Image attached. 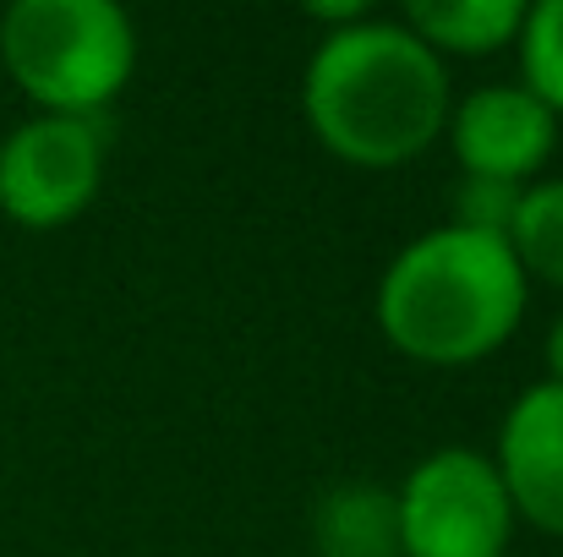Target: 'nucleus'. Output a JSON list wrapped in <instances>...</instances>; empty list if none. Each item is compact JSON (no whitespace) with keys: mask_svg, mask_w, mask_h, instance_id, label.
Returning <instances> with one entry per match:
<instances>
[{"mask_svg":"<svg viewBox=\"0 0 563 557\" xmlns=\"http://www.w3.org/2000/svg\"><path fill=\"white\" fill-rule=\"evenodd\" d=\"M301 110L323 148L351 165H405L449 126V71L405 27L362 16L334 27L301 77Z\"/></svg>","mask_w":563,"mask_h":557,"instance_id":"obj_1","label":"nucleus"},{"mask_svg":"<svg viewBox=\"0 0 563 557\" xmlns=\"http://www.w3.org/2000/svg\"><path fill=\"white\" fill-rule=\"evenodd\" d=\"M526 268L509 241L438 224L394 252L377 279V323L410 361L465 367L493 356L526 318Z\"/></svg>","mask_w":563,"mask_h":557,"instance_id":"obj_2","label":"nucleus"},{"mask_svg":"<svg viewBox=\"0 0 563 557\" xmlns=\"http://www.w3.org/2000/svg\"><path fill=\"white\" fill-rule=\"evenodd\" d=\"M0 60L44 115H104L137 66V33L115 0H16Z\"/></svg>","mask_w":563,"mask_h":557,"instance_id":"obj_3","label":"nucleus"},{"mask_svg":"<svg viewBox=\"0 0 563 557\" xmlns=\"http://www.w3.org/2000/svg\"><path fill=\"white\" fill-rule=\"evenodd\" d=\"M399 557H504L515 503L498 465L476 448L427 454L394 492Z\"/></svg>","mask_w":563,"mask_h":557,"instance_id":"obj_4","label":"nucleus"},{"mask_svg":"<svg viewBox=\"0 0 563 557\" xmlns=\"http://www.w3.org/2000/svg\"><path fill=\"white\" fill-rule=\"evenodd\" d=\"M104 115H33L0 143V208L27 230L77 219L104 176Z\"/></svg>","mask_w":563,"mask_h":557,"instance_id":"obj_5","label":"nucleus"},{"mask_svg":"<svg viewBox=\"0 0 563 557\" xmlns=\"http://www.w3.org/2000/svg\"><path fill=\"white\" fill-rule=\"evenodd\" d=\"M449 148L465 176L531 186V176L553 159L559 115L526 82H487L449 110Z\"/></svg>","mask_w":563,"mask_h":557,"instance_id":"obj_6","label":"nucleus"},{"mask_svg":"<svg viewBox=\"0 0 563 557\" xmlns=\"http://www.w3.org/2000/svg\"><path fill=\"white\" fill-rule=\"evenodd\" d=\"M493 465L515 503V520L563 536V382H531L509 404Z\"/></svg>","mask_w":563,"mask_h":557,"instance_id":"obj_7","label":"nucleus"},{"mask_svg":"<svg viewBox=\"0 0 563 557\" xmlns=\"http://www.w3.org/2000/svg\"><path fill=\"white\" fill-rule=\"evenodd\" d=\"M312 553L318 557H399V514L394 492L367 481L323 492L312 514Z\"/></svg>","mask_w":563,"mask_h":557,"instance_id":"obj_8","label":"nucleus"},{"mask_svg":"<svg viewBox=\"0 0 563 557\" xmlns=\"http://www.w3.org/2000/svg\"><path fill=\"white\" fill-rule=\"evenodd\" d=\"M520 0H410L405 27L443 60V55H493L520 33Z\"/></svg>","mask_w":563,"mask_h":557,"instance_id":"obj_9","label":"nucleus"},{"mask_svg":"<svg viewBox=\"0 0 563 557\" xmlns=\"http://www.w3.org/2000/svg\"><path fill=\"white\" fill-rule=\"evenodd\" d=\"M509 252L526 279H548L563 290V176L526 186L520 213L509 224Z\"/></svg>","mask_w":563,"mask_h":557,"instance_id":"obj_10","label":"nucleus"},{"mask_svg":"<svg viewBox=\"0 0 563 557\" xmlns=\"http://www.w3.org/2000/svg\"><path fill=\"white\" fill-rule=\"evenodd\" d=\"M515 44H520V71H526L520 82H526L553 115H563V0L526 5Z\"/></svg>","mask_w":563,"mask_h":557,"instance_id":"obj_11","label":"nucleus"},{"mask_svg":"<svg viewBox=\"0 0 563 557\" xmlns=\"http://www.w3.org/2000/svg\"><path fill=\"white\" fill-rule=\"evenodd\" d=\"M520 197H526V186H515V181L460 176V186H454V219H449V224L509 241V224H515V213H520Z\"/></svg>","mask_w":563,"mask_h":557,"instance_id":"obj_12","label":"nucleus"},{"mask_svg":"<svg viewBox=\"0 0 563 557\" xmlns=\"http://www.w3.org/2000/svg\"><path fill=\"white\" fill-rule=\"evenodd\" d=\"M548 371H553V382H563V312L553 318V328H548Z\"/></svg>","mask_w":563,"mask_h":557,"instance_id":"obj_13","label":"nucleus"}]
</instances>
